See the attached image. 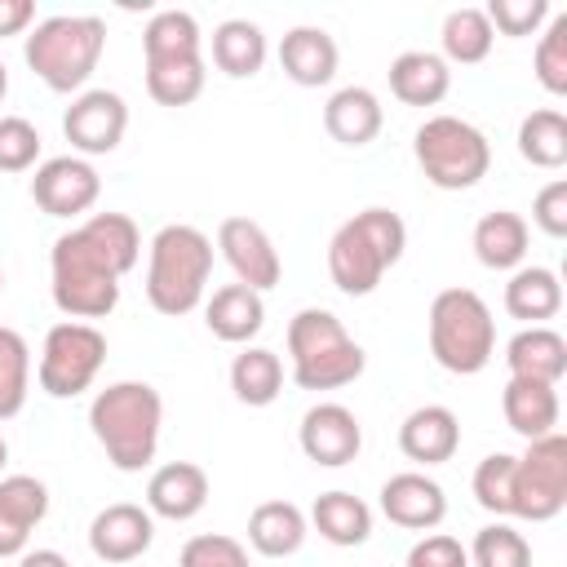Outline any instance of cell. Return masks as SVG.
I'll use <instances>...</instances> for the list:
<instances>
[{"label":"cell","instance_id":"obj_28","mask_svg":"<svg viewBox=\"0 0 567 567\" xmlns=\"http://www.w3.org/2000/svg\"><path fill=\"white\" fill-rule=\"evenodd\" d=\"M505 310L509 319H523L527 328L554 319L563 310V284L549 266H518L505 284Z\"/></svg>","mask_w":567,"mask_h":567},{"label":"cell","instance_id":"obj_49","mask_svg":"<svg viewBox=\"0 0 567 567\" xmlns=\"http://www.w3.org/2000/svg\"><path fill=\"white\" fill-rule=\"evenodd\" d=\"M18 567H71L58 549H27V554H18Z\"/></svg>","mask_w":567,"mask_h":567},{"label":"cell","instance_id":"obj_17","mask_svg":"<svg viewBox=\"0 0 567 567\" xmlns=\"http://www.w3.org/2000/svg\"><path fill=\"white\" fill-rule=\"evenodd\" d=\"M204 505H208V474L195 461H168L146 483V509H151V518L190 523Z\"/></svg>","mask_w":567,"mask_h":567},{"label":"cell","instance_id":"obj_16","mask_svg":"<svg viewBox=\"0 0 567 567\" xmlns=\"http://www.w3.org/2000/svg\"><path fill=\"white\" fill-rule=\"evenodd\" d=\"M381 514L394 523V527H408V532H434L443 518H447V496L443 487L421 474V470H403V474H390L381 483Z\"/></svg>","mask_w":567,"mask_h":567},{"label":"cell","instance_id":"obj_19","mask_svg":"<svg viewBox=\"0 0 567 567\" xmlns=\"http://www.w3.org/2000/svg\"><path fill=\"white\" fill-rule=\"evenodd\" d=\"M337 62H341V49H337V40H332L323 27H292V31H284V40H279V66H284V75H288L292 84H301V89H323V84H332Z\"/></svg>","mask_w":567,"mask_h":567},{"label":"cell","instance_id":"obj_13","mask_svg":"<svg viewBox=\"0 0 567 567\" xmlns=\"http://www.w3.org/2000/svg\"><path fill=\"white\" fill-rule=\"evenodd\" d=\"M297 443L315 465L341 470V465H350L359 456L363 425L346 403H315V408H306V416L297 425Z\"/></svg>","mask_w":567,"mask_h":567},{"label":"cell","instance_id":"obj_8","mask_svg":"<svg viewBox=\"0 0 567 567\" xmlns=\"http://www.w3.org/2000/svg\"><path fill=\"white\" fill-rule=\"evenodd\" d=\"M106 363V337L97 323H80V319H62L44 332L40 346V363H35V381L49 399H75L84 394L97 372Z\"/></svg>","mask_w":567,"mask_h":567},{"label":"cell","instance_id":"obj_46","mask_svg":"<svg viewBox=\"0 0 567 567\" xmlns=\"http://www.w3.org/2000/svg\"><path fill=\"white\" fill-rule=\"evenodd\" d=\"M532 221H536L549 239H563V235H567V182H563V177H554V182H545V186L536 190V199H532Z\"/></svg>","mask_w":567,"mask_h":567},{"label":"cell","instance_id":"obj_37","mask_svg":"<svg viewBox=\"0 0 567 567\" xmlns=\"http://www.w3.org/2000/svg\"><path fill=\"white\" fill-rule=\"evenodd\" d=\"M470 567H532V545L509 523H487L470 540Z\"/></svg>","mask_w":567,"mask_h":567},{"label":"cell","instance_id":"obj_41","mask_svg":"<svg viewBox=\"0 0 567 567\" xmlns=\"http://www.w3.org/2000/svg\"><path fill=\"white\" fill-rule=\"evenodd\" d=\"M40 159V128L27 115H0V173H27Z\"/></svg>","mask_w":567,"mask_h":567},{"label":"cell","instance_id":"obj_25","mask_svg":"<svg viewBox=\"0 0 567 567\" xmlns=\"http://www.w3.org/2000/svg\"><path fill=\"white\" fill-rule=\"evenodd\" d=\"M527 239H532V226L523 213L514 208H496V213H483L474 221V257L487 266V270H518L523 257H527Z\"/></svg>","mask_w":567,"mask_h":567},{"label":"cell","instance_id":"obj_27","mask_svg":"<svg viewBox=\"0 0 567 567\" xmlns=\"http://www.w3.org/2000/svg\"><path fill=\"white\" fill-rule=\"evenodd\" d=\"M306 532H310V518L292 501H261L248 514V545L261 558H288V554H297L306 545Z\"/></svg>","mask_w":567,"mask_h":567},{"label":"cell","instance_id":"obj_21","mask_svg":"<svg viewBox=\"0 0 567 567\" xmlns=\"http://www.w3.org/2000/svg\"><path fill=\"white\" fill-rule=\"evenodd\" d=\"M204 323H208V332L217 341L248 346L266 328V301H261V292H252L244 284H221L204 301Z\"/></svg>","mask_w":567,"mask_h":567},{"label":"cell","instance_id":"obj_9","mask_svg":"<svg viewBox=\"0 0 567 567\" xmlns=\"http://www.w3.org/2000/svg\"><path fill=\"white\" fill-rule=\"evenodd\" d=\"M567 505V439L554 430L545 439H532L523 456H514V501L509 518L523 523H549Z\"/></svg>","mask_w":567,"mask_h":567},{"label":"cell","instance_id":"obj_30","mask_svg":"<svg viewBox=\"0 0 567 567\" xmlns=\"http://www.w3.org/2000/svg\"><path fill=\"white\" fill-rule=\"evenodd\" d=\"M142 53L146 62H182V58H204V35L195 13L186 9H159L151 13L142 31Z\"/></svg>","mask_w":567,"mask_h":567},{"label":"cell","instance_id":"obj_45","mask_svg":"<svg viewBox=\"0 0 567 567\" xmlns=\"http://www.w3.org/2000/svg\"><path fill=\"white\" fill-rule=\"evenodd\" d=\"M403 567H470V554L456 536L447 532H425L412 549H408V563Z\"/></svg>","mask_w":567,"mask_h":567},{"label":"cell","instance_id":"obj_20","mask_svg":"<svg viewBox=\"0 0 567 567\" xmlns=\"http://www.w3.org/2000/svg\"><path fill=\"white\" fill-rule=\"evenodd\" d=\"M505 368H509V377L558 385L567 377V337L558 328H549V323L518 328L509 337V346H505Z\"/></svg>","mask_w":567,"mask_h":567},{"label":"cell","instance_id":"obj_51","mask_svg":"<svg viewBox=\"0 0 567 567\" xmlns=\"http://www.w3.org/2000/svg\"><path fill=\"white\" fill-rule=\"evenodd\" d=\"M9 465V443H4V434H0V470Z\"/></svg>","mask_w":567,"mask_h":567},{"label":"cell","instance_id":"obj_7","mask_svg":"<svg viewBox=\"0 0 567 567\" xmlns=\"http://www.w3.org/2000/svg\"><path fill=\"white\" fill-rule=\"evenodd\" d=\"M412 155L425 182L439 190H470L492 168V142L461 115H430L412 133Z\"/></svg>","mask_w":567,"mask_h":567},{"label":"cell","instance_id":"obj_42","mask_svg":"<svg viewBox=\"0 0 567 567\" xmlns=\"http://www.w3.org/2000/svg\"><path fill=\"white\" fill-rule=\"evenodd\" d=\"M487 22L492 31L509 35V40H523V35H536L545 22H549V0H492L487 9Z\"/></svg>","mask_w":567,"mask_h":567},{"label":"cell","instance_id":"obj_32","mask_svg":"<svg viewBox=\"0 0 567 567\" xmlns=\"http://www.w3.org/2000/svg\"><path fill=\"white\" fill-rule=\"evenodd\" d=\"M439 44H443V53H439V58H443L447 66H452V62L474 66V62H483V58L492 53L496 31H492V22H487V13H483V9L461 4V9H452V13L443 18Z\"/></svg>","mask_w":567,"mask_h":567},{"label":"cell","instance_id":"obj_26","mask_svg":"<svg viewBox=\"0 0 567 567\" xmlns=\"http://www.w3.org/2000/svg\"><path fill=\"white\" fill-rule=\"evenodd\" d=\"M310 527L337 545V549H354L372 536V509L368 501H359L354 492H319L315 505H310Z\"/></svg>","mask_w":567,"mask_h":567},{"label":"cell","instance_id":"obj_47","mask_svg":"<svg viewBox=\"0 0 567 567\" xmlns=\"http://www.w3.org/2000/svg\"><path fill=\"white\" fill-rule=\"evenodd\" d=\"M35 22V4L31 0H0V40L4 35H22Z\"/></svg>","mask_w":567,"mask_h":567},{"label":"cell","instance_id":"obj_48","mask_svg":"<svg viewBox=\"0 0 567 567\" xmlns=\"http://www.w3.org/2000/svg\"><path fill=\"white\" fill-rule=\"evenodd\" d=\"M27 540H31V532H27L22 523H13V518L0 509V558H18V554H27Z\"/></svg>","mask_w":567,"mask_h":567},{"label":"cell","instance_id":"obj_35","mask_svg":"<svg viewBox=\"0 0 567 567\" xmlns=\"http://www.w3.org/2000/svg\"><path fill=\"white\" fill-rule=\"evenodd\" d=\"M80 230L102 248V257L120 275H128L142 261V230H137V221L128 213H93L89 221H80Z\"/></svg>","mask_w":567,"mask_h":567},{"label":"cell","instance_id":"obj_23","mask_svg":"<svg viewBox=\"0 0 567 567\" xmlns=\"http://www.w3.org/2000/svg\"><path fill=\"white\" fill-rule=\"evenodd\" d=\"M381 124H385L381 97L363 84H346L323 102V128L341 146H368L381 133Z\"/></svg>","mask_w":567,"mask_h":567},{"label":"cell","instance_id":"obj_1","mask_svg":"<svg viewBox=\"0 0 567 567\" xmlns=\"http://www.w3.org/2000/svg\"><path fill=\"white\" fill-rule=\"evenodd\" d=\"M164 399L151 381H111L89 403V430L120 474H137L159 452Z\"/></svg>","mask_w":567,"mask_h":567},{"label":"cell","instance_id":"obj_52","mask_svg":"<svg viewBox=\"0 0 567 567\" xmlns=\"http://www.w3.org/2000/svg\"><path fill=\"white\" fill-rule=\"evenodd\" d=\"M0 292H4V270H0Z\"/></svg>","mask_w":567,"mask_h":567},{"label":"cell","instance_id":"obj_33","mask_svg":"<svg viewBox=\"0 0 567 567\" xmlns=\"http://www.w3.org/2000/svg\"><path fill=\"white\" fill-rule=\"evenodd\" d=\"M518 155L532 168H563L567 164V115L558 106H536L518 124Z\"/></svg>","mask_w":567,"mask_h":567},{"label":"cell","instance_id":"obj_2","mask_svg":"<svg viewBox=\"0 0 567 567\" xmlns=\"http://www.w3.org/2000/svg\"><path fill=\"white\" fill-rule=\"evenodd\" d=\"M208 275H213V239L199 226L168 221L155 230L146 252V301L159 315L177 319L204 306Z\"/></svg>","mask_w":567,"mask_h":567},{"label":"cell","instance_id":"obj_18","mask_svg":"<svg viewBox=\"0 0 567 567\" xmlns=\"http://www.w3.org/2000/svg\"><path fill=\"white\" fill-rule=\"evenodd\" d=\"M461 447V421L443 403H421L399 425V452L416 465H443Z\"/></svg>","mask_w":567,"mask_h":567},{"label":"cell","instance_id":"obj_22","mask_svg":"<svg viewBox=\"0 0 567 567\" xmlns=\"http://www.w3.org/2000/svg\"><path fill=\"white\" fill-rule=\"evenodd\" d=\"M501 412H505V425H509L514 434H523L527 443H532V439H545V434L558 430V416H563L558 385L509 377L505 390H501Z\"/></svg>","mask_w":567,"mask_h":567},{"label":"cell","instance_id":"obj_40","mask_svg":"<svg viewBox=\"0 0 567 567\" xmlns=\"http://www.w3.org/2000/svg\"><path fill=\"white\" fill-rule=\"evenodd\" d=\"M474 501L496 514V518H509V501H514V456L509 452H492L478 461L474 470Z\"/></svg>","mask_w":567,"mask_h":567},{"label":"cell","instance_id":"obj_5","mask_svg":"<svg viewBox=\"0 0 567 567\" xmlns=\"http://www.w3.org/2000/svg\"><path fill=\"white\" fill-rule=\"evenodd\" d=\"M49 279H53L49 284L53 288V306L66 319L93 323V319H106L120 306V279L124 275L102 257V248L80 226H71L66 235L53 239Z\"/></svg>","mask_w":567,"mask_h":567},{"label":"cell","instance_id":"obj_43","mask_svg":"<svg viewBox=\"0 0 567 567\" xmlns=\"http://www.w3.org/2000/svg\"><path fill=\"white\" fill-rule=\"evenodd\" d=\"M177 567H248V549H244L235 536L204 532V536H190V540L182 545Z\"/></svg>","mask_w":567,"mask_h":567},{"label":"cell","instance_id":"obj_36","mask_svg":"<svg viewBox=\"0 0 567 567\" xmlns=\"http://www.w3.org/2000/svg\"><path fill=\"white\" fill-rule=\"evenodd\" d=\"M204 58H182V62H146V93L159 106H190L204 93Z\"/></svg>","mask_w":567,"mask_h":567},{"label":"cell","instance_id":"obj_24","mask_svg":"<svg viewBox=\"0 0 567 567\" xmlns=\"http://www.w3.org/2000/svg\"><path fill=\"white\" fill-rule=\"evenodd\" d=\"M390 93L403 106H439L452 89V66L430 49H408L390 62Z\"/></svg>","mask_w":567,"mask_h":567},{"label":"cell","instance_id":"obj_44","mask_svg":"<svg viewBox=\"0 0 567 567\" xmlns=\"http://www.w3.org/2000/svg\"><path fill=\"white\" fill-rule=\"evenodd\" d=\"M354 221H359V230L372 239V248H377L390 266L403 257V248H408V226H403V217H399L394 208H363V213H354Z\"/></svg>","mask_w":567,"mask_h":567},{"label":"cell","instance_id":"obj_39","mask_svg":"<svg viewBox=\"0 0 567 567\" xmlns=\"http://www.w3.org/2000/svg\"><path fill=\"white\" fill-rule=\"evenodd\" d=\"M0 509L13 523H22L27 532H35L49 514V487L35 474H4L0 478Z\"/></svg>","mask_w":567,"mask_h":567},{"label":"cell","instance_id":"obj_12","mask_svg":"<svg viewBox=\"0 0 567 567\" xmlns=\"http://www.w3.org/2000/svg\"><path fill=\"white\" fill-rule=\"evenodd\" d=\"M217 248H221L226 266L235 270V284H244L252 292H270L279 284V275H284V261H279L275 239L252 217H221Z\"/></svg>","mask_w":567,"mask_h":567},{"label":"cell","instance_id":"obj_3","mask_svg":"<svg viewBox=\"0 0 567 567\" xmlns=\"http://www.w3.org/2000/svg\"><path fill=\"white\" fill-rule=\"evenodd\" d=\"M106 49V22L93 13H58L31 27L22 40V58L53 93H80L89 75L97 71V58Z\"/></svg>","mask_w":567,"mask_h":567},{"label":"cell","instance_id":"obj_50","mask_svg":"<svg viewBox=\"0 0 567 567\" xmlns=\"http://www.w3.org/2000/svg\"><path fill=\"white\" fill-rule=\"evenodd\" d=\"M4 93H9V71H4V62H0V102H4Z\"/></svg>","mask_w":567,"mask_h":567},{"label":"cell","instance_id":"obj_14","mask_svg":"<svg viewBox=\"0 0 567 567\" xmlns=\"http://www.w3.org/2000/svg\"><path fill=\"white\" fill-rule=\"evenodd\" d=\"M151 540H155V518L146 505H133V501H115L97 509L89 523V549L111 567L137 563L151 549Z\"/></svg>","mask_w":567,"mask_h":567},{"label":"cell","instance_id":"obj_38","mask_svg":"<svg viewBox=\"0 0 567 567\" xmlns=\"http://www.w3.org/2000/svg\"><path fill=\"white\" fill-rule=\"evenodd\" d=\"M532 71H536L545 93H554V97L567 93V13H549V22L540 27Z\"/></svg>","mask_w":567,"mask_h":567},{"label":"cell","instance_id":"obj_4","mask_svg":"<svg viewBox=\"0 0 567 567\" xmlns=\"http://www.w3.org/2000/svg\"><path fill=\"white\" fill-rule=\"evenodd\" d=\"M288 363L301 390H341L363 377L368 354L332 310L306 306L288 319Z\"/></svg>","mask_w":567,"mask_h":567},{"label":"cell","instance_id":"obj_11","mask_svg":"<svg viewBox=\"0 0 567 567\" xmlns=\"http://www.w3.org/2000/svg\"><path fill=\"white\" fill-rule=\"evenodd\" d=\"M102 195V177L84 155H53L44 164H35L31 177V199L40 213L49 217H80L97 204Z\"/></svg>","mask_w":567,"mask_h":567},{"label":"cell","instance_id":"obj_15","mask_svg":"<svg viewBox=\"0 0 567 567\" xmlns=\"http://www.w3.org/2000/svg\"><path fill=\"white\" fill-rule=\"evenodd\" d=\"M385 270H390V261L372 248V239L359 230L354 217L332 230V239H328V275H332V284H337L346 297H368V292H377V284L385 279Z\"/></svg>","mask_w":567,"mask_h":567},{"label":"cell","instance_id":"obj_6","mask_svg":"<svg viewBox=\"0 0 567 567\" xmlns=\"http://www.w3.org/2000/svg\"><path fill=\"white\" fill-rule=\"evenodd\" d=\"M430 354L452 377H474L496 354V319L474 288H443L430 301Z\"/></svg>","mask_w":567,"mask_h":567},{"label":"cell","instance_id":"obj_34","mask_svg":"<svg viewBox=\"0 0 567 567\" xmlns=\"http://www.w3.org/2000/svg\"><path fill=\"white\" fill-rule=\"evenodd\" d=\"M31 394V346L18 328L0 323V421H13Z\"/></svg>","mask_w":567,"mask_h":567},{"label":"cell","instance_id":"obj_31","mask_svg":"<svg viewBox=\"0 0 567 567\" xmlns=\"http://www.w3.org/2000/svg\"><path fill=\"white\" fill-rule=\"evenodd\" d=\"M230 390L248 408H266L284 390V359L266 346H244L230 363Z\"/></svg>","mask_w":567,"mask_h":567},{"label":"cell","instance_id":"obj_29","mask_svg":"<svg viewBox=\"0 0 567 567\" xmlns=\"http://www.w3.org/2000/svg\"><path fill=\"white\" fill-rule=\"evenodd\" d=\"M213 66L230 80H252L266 66V35L248 18H226L213 27Z\"/></svg>","mask_w":567,"mask_h":567},{"label":"cell","instance_id":"obj_10","mask_svg":"<svg viewBox=\"0 0 567 567\" xmlns=\"http://www.w3.org/2000/svg\"><path fill=\"white\" fill-rule=\"evenodd\" d=\"M124 128H128V106L115 89H84L62 111V133H66L71 151L84 159L111 155L124 142Z\"/></svg>","mask_w":567,"mask_h":567}]
</instances>
